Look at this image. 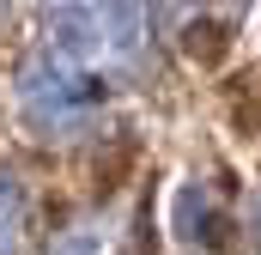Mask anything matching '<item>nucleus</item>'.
Returning <instances> with one entry per match:
<instances>
[{
	"label": "nucleus",
	"mask_w": 261,
	"mask_h": 255,
	"mask_svg": "<svg viewBox=\"0 0 261 255\" xmlns=\"http://www.w3.org/2000/svg\"><path fill=\"white\" fill-rule=\"evenodd\" d=\"M43 24H49V43H55V55H91L103 37H97V12L91 6H55V12H43Z\"/></svg>",
	"instance_id": "obj_1"
},
{
	"label": "nucleus",
	"mask_w": 261,
	"mask_h": 255,
	"mask_svg": "<svg viewBox=\"0 0 261 255\" xmlns=\"http://www.w3.org/2000/svg\"><path fill=\"white\" fill-rule=\"evenodd\" d=\"M200 225H206V189L200 183H182L176 200H170V231L182 243H200Z\"/></svg>",
	"instance_id": "obj_2"
},
{
	"label": "nucleus",
	"mask_w": 261,
	"mask_h": 255,
	"mask_svg": "<svg viewBox=\"0 0 261 255\" xmlns=\"http://www.w3.org/2000/svg\"><path fill=\"white\" fill-rule=\"evenodd\" d=\"M140 24H146L140 6H110V12H97V31H110V49H134V43H140Z\"/></svg>",
	"instance_id": "obj_3"
},
{
	"label": "nucleus",
	"mask_w": 261,
	"mask_h": 255,
	"mask_svg": "<svg viewBox=\"0 0 261 255\" xmlns=\"http://www.w3.org/2000/svg\"><path fill=\"white\" fill-rule=\"evenodd\" d=\"M49 255H97V237L91 231H73V237H55V249Z\"/></svg>",
	"instance_id": "obj_4"
}]
</instances>
